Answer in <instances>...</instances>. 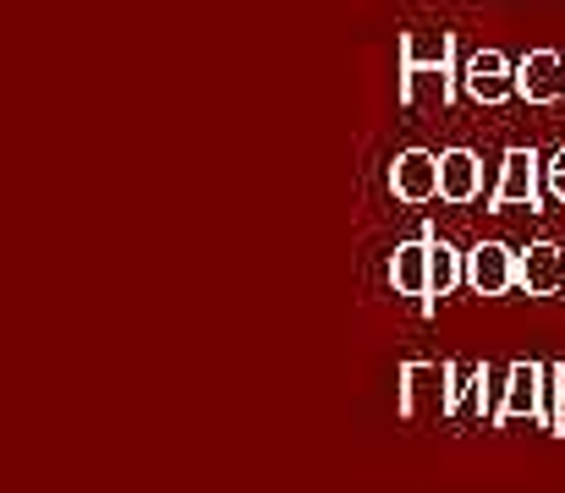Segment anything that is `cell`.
I'll list each match as a JSON object with an SVG mask.
<instances>
[{
    "label": "cell",
    "mask_w": 565,
    "mask_h": 493,
    "mask_svg": "<svg viewBox=\"0 0 565 493\" xmlns=\"http://www.w3.org/2000/svg\"><path fill=\"white\" fill-rule=\"evenodd\" d=\"M401 417H450V362H401Z\"/></svg>",
    "instance_id": "1"
},
{
    "label": "cell",
    "mask_w": 565,
    "mask_h": 493,
    "mask_svg": "<svg viewBox=\"0 0 565 493\" xmlns=\"http://www.w3.org/2000/svg\"><path fill=\"white\" fill-rule=\"evenodd\" d=\"M467 286H472L478 297H505V291L516 286V247H505V242H478V247L467 253Z\"/></svg>",
    "instance_id": "6"
},
{
    "label": "cell",
    "mask_w": 565,
    "mask_h": 493,
    "mask_svg": "<svg viewBox=\"0 0 565 493\" xmlns=\"http://www.w3.org/2000/svg\"><path fill=\"white\" fill-rule=\"evenodd\" d=\"M516 99H527V105H565L561 50H533V55L516 61Z\"/></svg>",
    "instance_id": "4"
},
{
    "label": "cell",
    "mask_w": 565,
    "mask_h": 493,
    "mask_svg": "<svg viewBox=\"0 0 565 493\" xmlns=\"http://www.w3.org/2000/svg\"><path fill=\"white\" fill-rule=\"evenodd\" d=\"M539 170H544V160H539L533 149H505V160H500V181H494L489 203H494V208H516V203H527L533 214H544Z\"/></svg>",
    "instance_id": "2"
},
{
    "label": "cell",
    "mask_w": 565,
    "mask_h": 493,
    "mask_svg": "<svg viewBox=\"0 0 565 493\" xmlns=\"http://www.w3.org/2000/svg\"><path fill=\"white\" fill-rule=\"evenodd\" d=\"M401 72H456V39L450 33H434V28H412L401 33Z\"/></svg>",
    "instance_id": "8"
},
{
    "label": "cell",
    "mask_w": 565,
    "mask_h": 493,
    "mask_svg": "<svg viewBox=\"0 0 565 493\" xmlns=\"http://www.w3.org/2000/svg\"><path fill=\"white\" fill-rule=\"evenodd\" d=\"M428 258H434L428 236L395 242V253H390V286H395V297H428Z\"/></svg>",
    "instance_id": "10"
},
{
    "label": "cell",
    "mask_w": 565,
    "mask_h": 493,
    "mask_svg": "<svg viewBox=\"0 0 565 493\" xmlns=\"http://www.w3.org/2000/svg\"><path fill=\"white\" fill-rule=\"evenodd\" d=\"M516 286L527 297H555V291H565V247H555V242H527L516 253Z\"/></svg>",
    "instance_id": "7"
},
{
    "label": "cell",
    "mask_w": 565,
    "mask_h": 493,
    "mask_svg": "<svg viewBox=\"0 0 565 493\" xmlns=\"http://www.w3.org/2000/svg\"><path fill=\"white\" fill-rule=\"evenodd\" d=\"M483 192V160L472 149H445L439 154V203H472Z\"/></svg>",
    "instance_id": "9"
},
{
    "label": "cell",
    "mask_w": 565,
    "mask_h": 493,
    "mask_svg": "<svg viewBox=\"0 0 565 493\" xmlns=\"http://www.w3.org/2000/svg\"><path fill=\"white\" fill-rule=\"evenodd\" d=\"M428 236V247H434V258H428V297H450L461 280H467V253H456L450 242H439L434 231H423Z\"/></svg>",
    "instance_id": "11"
},
{
    "label": "cell",
    "mask_w": 565,
    "mask_h": 493,
    "mask_svg": "<svg viewBox=\"0 0 565 493\" xmlns=\"http://www.w3.org/2000/svg\"><path fill=\"white\" fill-rule=\"evenodd\" d=\"M461 94L472 105H505V99H516V66L500 50H472L461 66Z\"/></svg>",
    "instance_id": "3"
},
{
    "label": "cell",
    "mask_w": 565,
    "mask_h": 493,
    "mask_svg": "<svg viewBox=\"0 0 565 493\" xmlns=\"http://www.w3.org/2000/svg\"><path fill=\"white\" fill-rule=\"evenodd\" d=\"M544 186H550V197H555V203H565V149L544 164Z\"/></svg>",
    "instance_id": "12"
},
{
    "label": "cell",
    "mask_w": 565,
    "mask_h": 493,
    "mask_svg": "<svg viewBox=\"0 0 565 493\" xmlns=\"http://www.w3.org/2000/svg\"><path fill=\"white\" fill-rule=\"evenodd\" d=\"M550 373H555V406H561V428H565V362L550 367Z\"/></svg>",
    "instance_id": "13"
},
{
    "label": "cell",
    "mask_w": 565,
    "mask_h": 493,
    "mask_svg": "<svg viewBox=\"0 0 565 493\" xmlns=\"http://www.w3.org/2000/svg\"><path fill=\"white\" fill-rule=\"evenodd\" d=\"M390 192L401 203H434L439 197V154L428 149H401L390 160Z\"/></svg>",
    "instance_id": "5"
}]
</instances>
